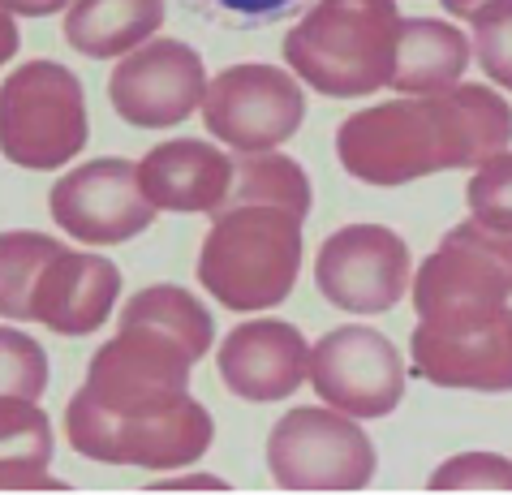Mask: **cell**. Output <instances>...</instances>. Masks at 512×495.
<instances>
[{
	"mask_svg": "<svg viewBox=\"0 0 512 495\" xmlns=\"http://www.w3.org/2000/svg\"><path fill=\"white\" fill-rule=\"evenodd\" d=\"M186 384L190 375L177 366L108 341L95 349L87 384L65 409L69 444L104 465H138V470L194 465L216 440V422Z\"/></svg>",
	"mask_w": 512,
	"mask_h": 495,
	"instance_id": "obj_1",
	"label": "cell"
},
{
	"mask_svg": "<svg viewBox=\"0 0 512 495\" xmlns=\"http://www.w3.org/2000/svg\"><path fill=\"white\" fill-rule=\"evenodd\" d=\"M310 216L306 168L280 151L233 160V190L211 211L198 254L203 289L237 315L272 310L302 272V224Z\"/></svg>",
	"mask_w": 512,
	"mask_h": 495,
	"instance_id": "obj_2",
	"label": "cell"
},
{
	"mask_svg": "<svg viewBox=\"0 0 512 495\" xmlns=\"http://www.w3.org/2000/svg\"><path fill=\"white\" fill-rule=\"evenodd\" d=\"M512 143V108L491 87L457 82L439 95L388 99L345 117L336 130V155L349 177L366 186H405V181L482 168Z\"/></svg>",
	"mask_w": 512,
	"mask_h": 495,
	"instance_id": "obj_3",
	"label": "cell"
},
{
	"mask_svg": "<svg viewBox=\"0 0 512 495\" xmlns=\"http://www.w3.org/2000/svg\"><path fill=\"white\" fill-rule=\"evenodd\" d=\"M401 39L396 0H315L284 39V61L306 87L362 99L388 87Z\"/></svg>",
	"mask_w": 512,
	"mask_h": 495,
	"instance_id": "obj_4",
	"label": "cell"
},
{
	"mask_svg": "<svg viewBox=\"0 0 512 495\" xmlns=\"http://www.w3.org/2000/svg\"><path fill=\"white\" fill-rule=\"evenodd\" d=\"M91 117L78 74L56 61H26L0 82V155L31 173H52L87 147Z\"/></svg>",
	"mask_w": 512,
	"mask_h": 495,
	"instance_id": "obj_5",
	"label": "cell"
},
{
	"mask_svg": "<svg viewBox=\"0 0 512 495\" xmlns=\"http://www.w3.org/2000/svg\"><path fill=\"white\" fill-rule=\"evenodd\" d=\"M512 297V233L465 220L426 254L414 280V310L422 323L482 319Z\"/></svg>",
	"mask_w": 512,
	"mask_h": 495,
	"instance_id": "obj_6",
	"label": "cell"
},
{
	"mask_svg": "<svg viewBox=\"0 0 512 495\" xmlns=\"http://www.w3.org/2000/svg\"><path fill=\"white\" fill-rule=\"evenodd\" d=\"M375 444L340 409H289L267 435V470L284 491H362L375 478Z\"/></svg>",
	"mask_w": 512,
	"mask_h": 495,
	"instance_id": "obj_7",
	"label": "cell"
},
{
	"mask_svg": "<svg viewBox=\"0 0 512 495\" xmlns=\"http://www.w3.org/2000/svg\"><path fill=\"white\" fill-rule=\"evenodd\" d=\"M306 95L276 65H229L203 95V125L241 155L276 151L302 130Z\"/></svg>",
	"mask_w": 512,
	"mask_h": 495,
	"instance_id": "obj_8",
	"label": "cell"
},
{
	"mask_svg": "<svg viewBox=\"0 0 512 495\" xmlns=\"http://www.w3.org/2000/svg\"><path fill=\"white\" fill-rule=\"evenodd\" d=\"M310 384L349 418H388L405 401V362L383 332L349 323L310 349Z\"/></svg>",
	"mask_w": 512,
	"mask_h": 495,
	"instance_id": "obj_9",
	"label": "cell"
},
{
	"mask_svg": "<svg viewBox=\"0 0 512 495\" xmlns=\"http://www.w3.org/2000/svg\"><path fill=\"white\" fill-rule=\"evenodd\" d=\"M315 285L349 315H383L409 285V246L383 224H345L319 246Z\"/></svg>",
	"mask_w": 512,
	"mask_h": 495,
	"instance_id": "obj_10",
	"label": "cell"
},
{
	"mask_svg": "<svg viewBox=\"0 0 512 495\" xmlns=\"http://www.w3.org/2000/svg\"><path fill=\"white\" fill-rule=\"evenodd\" d=\"M48 211L74 242L87 246L130 242L155 220V207L138 186V164L117 160V155L65 173L48 194Z\"/></svg>",
	"mask_w": 512,
	"mask_h": 495,
	"instance_id": "obj_11",
	"label": "cell"
},
{
	"mask_svg": "<svg viewBox=\"0 0 512 495\" xmlns=\"http://www.w3.org/2000/svg\"><path fill=\"white\" fill-rule=\"evenodd\" d=\"M207 95L203 56L181 39H147L112 69L108 99L138 130H168L186 121Z\"/></svg>",
	"mask_w": 512,
	"mask_h": 495,
	"instance_id": "obj_12",
	"label": "cell"
},
{
	"mask_svg": "<svg viewBox=\"0 0 512 495\" xmlns=\"http://www.w3.org/2000/svg\"><path fill=\"white\" fill-rule=\"evenodd\" d=\"M409 353L414 371L439 388L512 392V310L500 306L482 319L418 323Z\"/></svg>",
	"mask_w": 512,
	"mask_h": 495,
	"instance_id": "obj_13",
	"label": "cell"
},
{
	"mask_svg": "<svg viewBox=\"0 0 512 495\" xmlns=\"http://www.w3.org/2000/svg\"><path fill=\"white\" fill-rule=\"evenodd\" d=\"M216 371L241 401H284L306 384L310 345L284 319H250L224 336L216 349Z\"/></svg>",
	"mask_w": 512,
	"mask_h": 495,
	"instance_id": "obj_14",
	"label": "cell"
},
{
	"mask_svg": "<svg viewBox=\"0 0 512 495\" xmlns=\"http://www.w3.org/2000/svg\"><path fill=\"white\" fill-rule=\"evenodd\" d=\"M121 297V272L104 254L61 250L44 267L35 285V323L61 332V336H87L99 332L112 319Z\"/></svg>",
	"mask_w": 512,
	"mask_h": 495,
	"instance_id": "obj_15",
	"label": "cell"
},
{
	"mask_svg": "<svg viewBox=\"0 0 512 495\" xmlns=\"http://www.w3.org/2000/svg\"><path fill=\"white\" fill-rule=\"evenodd\" d=\"M138 186L155 211H216L233 190V160L198 138H173L138 160Z\"/></svg>",
	"mask_w": 512,
	"mask_h": 495,
	"instance_id": "obj_16",
	"label": "cell"
},
{
	"mask_svg": "<svg viewBox=\"0 0 512 495\" xmlns=\"http://www.w3.org/2000/svg\"><path fill=\"white\" fill-rule=\"evenodd\" d=\"M465 65H469L465 31L435 18H401V39H396V65L388 87L409 95H439L457 87Z\"/></svg>",
	"mask_w": 512,
	"mask_h": 495,
	"instance_id": "obj_17",
	"label": "cell"
},
{
	"mask_svg": "<svg viewBox=\"0 0 512 495\" xmlns=\"http://www.w3.org/2000/svg\"><path fill=\"white\" fill-rule=\"evenodd\" d=\"M164 18V0H74L65 13V39L91 61H108L147 44Z\"/></svg>",
	"mask_w": 512,
	"mask_h": 495,
	"instance_id": "obj_18",
	"label": "cell"
},
{
	"mask_svg": "<svg viewBox=\"0 0 512 495\" xmlns=\"http://www.w3.org/2000/svg\"><path fill=\"white\" fill-rule=\"evenodd\" d=\"M52 418L35 401L0 396V491H65L52 478Z\"/></svg>",
	"mask_w": 512,
	"mask_h": 495,
	"instance_id": "obj_19",
	"label": "cell"
},
{
	"mask_svg": "<svg viewBox=\"0 0 512 495\" xmlns=\"http://www.w3.org/2000/svg\"><path fill=\"white\" fill-rule=\"evenodd\" d=\"M65 246L48 233L18 229V233H0V315L31 323L35 306V285L44 276V267L61 254Z\"/></svg>",
	"mask_w": 512,
	"mask_h": 495,
	"instance_id": "obj_20",
	"label": "cell"
},
{
	"mask_svg": "<svg viewBox=\"0 0 512 495\" xmlns=\"http://www.w3.org/2000/svg\"><path fill=\"white\" fill-rule=\"evenodd\" d=\"M48 392V353L35 336L0 328V396L39 401Z\"/></svg>",
	"mask_w": 512,
	"mask_h": 495,
	"instance_id": "obj_21",
	"label": "cell"
},
{
	"mask_svg": "<svg viewBox=\"0 0 512 495\" xmlns=\"http://www.w3.org/2000/svg\"><path fill=\"white\" fill-rule=\"evenodd\" d=\"M469 211L487 229L512 233V151L495 155L478 168V177H469Z\"/></svg>",
	"mask_w": 512,
	"mask_h": 495,
	"instance_id": "obj_22",
	"label": "cell"
},
{
	"mask_svg": "<svg viewBox=\"0 0 512 495\" xmlns=\"http://www.w3.org/2000/svg\"><path fill=\"white\" fill-rule=\"evenodd\" d=\"M469 26H474V56L482 74L512 91V0L482 9Z\"/></svg>",
	"mask_w": 512,
	"mask_h": 495,
	"instance_id": "obj_23",
	"label": "cell"
},
{
	"mask_svg": "<svg viewBox=\"0 0 512 495\" xmlns=\"http://www.w3.org/2000/svg\"><path fill=\"white\" fill-rule=\"evenodd\" d=\"M431 491H512V461L495 452H465L431 474Z\"/></svg>",
	"mask_w": 512,
	"mask_h": 495,
	"instance_id": "obj_24",
	"label": "cell"
},
{
	"mask_svg": "<svg viewBox=\"0 0 512 495\" xmlns=\"http://www.w3.org/2000/svg\"><path fill=\"white\" fill-rule=\"evenodd\" d=\"M207 5L229 26H272V22L293 18L310 0H207Z\"/></svg>",
	"mask_w": 512,
	"mask_h": 495,
	"instance_id": "obj_25",
	"label": "cell"
},
{
	"mask_svg": "<svg viewBox=\"0 0 512 495\" xmlns=\"http://www.w3.org/2000/svg\"><path fill=\"white\" fill-rule=\"evenodd\" d=\"M151 491H229V483L216 474H190V478H164V483H151Z\"/></svg>",
	"mask_w": 512,
	"mask_h": 495,
	"instance_id": "obj_26",
	"label": "cell"
},
{
	"mask_svg": "<svg viewBox=\"0 0 512 495\" xmlns=\"http://www.w3.org/2000/svg\"><path fill=\"white\" fill-rule=\"evenodd\" d=\"M9 13H18V18H48V13L74 5V0H0Z\"/></svg>",
	"mask_w": 512,
	"mask_h": 495,
	"instance_id": "obj_27",
	"label": "cell"
},
{
	"mask_svg": "<svg viewBox=\"0 0 512 495\" xmlns=\"http://www.w3.org/2000/svg\"><path fill=\"white\" fill-rule=\"evenodd\" d=\"M22 44V35H18V22H13V13L0 5V65H9L13 61V52H18Z\"/></svg>",
	"mask_w": 512,
	"mask_h": 495,
	"instance_id": "obj_28",
	"label": "cell"
},
{
	"mask_svg": "<svg viewBox=\"0 0 512 495\" xmlns=\"http://www.w3.org/2000/svg\"><path fill=\"white\" fill-rule=\"evenodd\" d=\"M452 18H465V22H474L482 9H491V5H504V0H439Z\"/></svg>",
	"mask_w": 512,
	"mask_h": 495,
	"instance_id": "obj_29",
	"label": "cell"
}]
</instances>
